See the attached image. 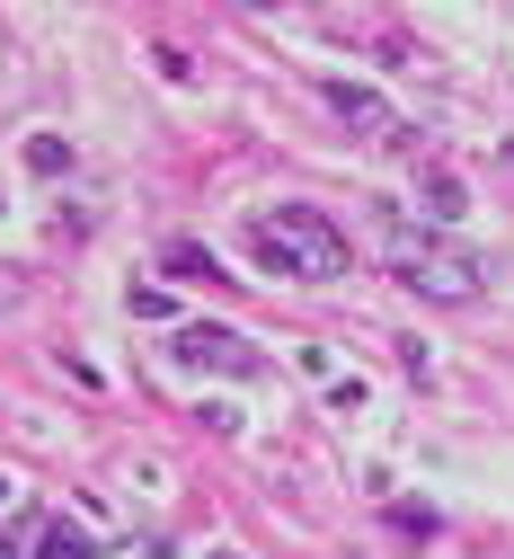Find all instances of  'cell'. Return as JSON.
Listing matches in <instances>:
<instances>
[{"label": "cell", "mask_w": 514, "mask_h": 559, "mask_svg": "<svg viewBox=\"0 0 514 559\" xmlns=\"http://www.w3.org/2000/svg\"><path fill=\"white\" fill-rule=\"evenodd\" d=\"M249 249H258L266 266L311 275V285L346 275V231L320 214V204H266V214H249Z\"/></svg>", "instance_id": "obj_1"}, {"label": "cell", "mask_w": 514, "mask_h": 559, "mask_svg": "<svg viewBox=\"0 0 514 559\" xmlns=\"http://www.w3.org/2000/svg\"><path fill=\"white\" fill-rule=\"evenodd\" d=\"M382 249H391V266H399V285L408 294H426V302H479L488 294V258L479 249H453V240H426V231H382Z\"/></svg>", "instance_id": "obj_2"}, {"label": "cell", "mask_w": 514, "mask_h": 559, "mask_svg": "<svg viewBox=\"0 0 514 559\" xmlns=\"http://www.w3.org/2000/svg\"><path fill=\"white\" fill-rule=\"evenodd\" d=\"M169 356H178V365H195V373H240V382H258V373H266V356H258L240 329H223V320H187V329L169 337Z\"/></svg>", "instance_id": "obj_3"}, {"label": "cell", "mask_w": 514, "mask_h": 559, "mask_svg": "<svg viewBox=\"0 0 514 559\" xmlns=\"http://www.w3.org/2000/svg\"><path fill=\"white\" fill-rule=\"evenodd\" d=\"M328 107L355 124V133H391L399 116H391V98H373V90H355V81H328Z\"/></svg>", "instance_id": "obj_4"}, {"label": "cell", "mask_w": 514, "mask_h": 559, "mask_svg": "<svg viewBox=\"0 0 514 559\" xmlns=\"http://www.w3.org/2000/svg\"><path fill=\"white\" fill-rule=\"evenodd\" d=\"M417 204H426L434 223H462V214H470V187H462L453 169H426V178H417Z\"/></svg>", "instance_id": "obj_5"}, {"label": "cell", "mask_w": 514, "mask_h": 559, "mask_svg": "<svg viewBox=\"0 0 514 559\" xmlns=\"http://www.w3.org/2000/svg\"><path fill=\"white\" fill-rule=\"evenodd\" d=\"M36 559H98V542H89L81 515H53V524L36 533Z\"/></svg>", "instance_id": "obj_6"}, {"label": "cell", "mask_w": 514, "mask_h": 559, "mask_svg": "<svg viewBox=\"0 0 514 559\" xmlns=\"http://www.w3.org/2000/svg\"><path fill=\"white\" fill-rule=\"evenodd\" d=\"M160 266L178 275V285H204V275H223V266H213V249H195V240H169V249H160Z\"/></svg>", "instance_id": "obj_7"}, {"label": "cell", "mask_w": 514, "mask_h": 559, "mask_svg": "<svg viewBox=\"0 0 514 559\" xmlns=\"http://www.w3.org/2000/svg\"><path fill=\"white\" fill-rule=\"evenodd\" d=\"M391 533H408V542H434V533H444V515H434V507H417V498H399V507H391Z\"/></svg>", "instance_id": "obj_8"}, {"label": "cell", "mask_w": 514, "mask_h": 559, "mask_svg": "<svg viewBox=\"0 0 514 559\" xmlns=\"http://www.w3.org/2000/svg\"><path fill=\"white\" fill-rule=\"evenodd\" d=\"M62 160H71L62 133H36V143H27V169H36V178H62Z\"/></svg>", "instance_id": "obj_9"}, {"label": "cell", "mask_w": 514, "mask_h": 559, "mask_svg": "<svg viewBox=\"0 0 514 559\" xmlns=\"http://www.w3.org/2000/svg\"><path fill=\"white\" fill-rule=\"evenodd\" d=\"M133 559H178V550L169 542H133Z\"/></svg>", "instance_id": "obj_10"}, {"label": "cell", "mask_w": 514, "mask_h": 559, "mask_svg": "<svg viewBox=\"0 0 514 559\" xmlns=\"http://www.w3.org/2000/svg\"><path fill=\"white\" fill-rule=\"evenodd\" d=\"M0 507H10V479H0Z\"/></svg>", "instance_id": "obj_11"}, {"label": "cell", "mask_w": 514, "mask_h": 559, "mask_svg": "<svg viewBox=\"0 0 514 559\" xmlns=\"http://www.w3.org/2000/svg\"><path fill=\"white\" fill-rule=\"evenodd\" d=\"M213 559H240V550H213Z\"/></svg>", "instance_id": "obj_12"}]
</instances>
